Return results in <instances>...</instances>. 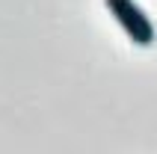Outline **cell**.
Returning <instances> with one entry per match:
<instances>
[{"label": "cell", "mask_w": 157, "mask_h": 154, "mask_svg": "<svg viewBox=\"0 0 157 154\" xmlns=\"http://www.w3.org/2000/svg\"><path fill=\"white\" fill-rule=\"evenodd\" d=\"M104 3H107V9H110V15L116 18V24L128 33V39H131L133 44H140V48L154 44L157 30H154V24H151V18L136 6V0H104Z\"/></svg>", "instance_id": "6da1fadb"}]
</instances>
